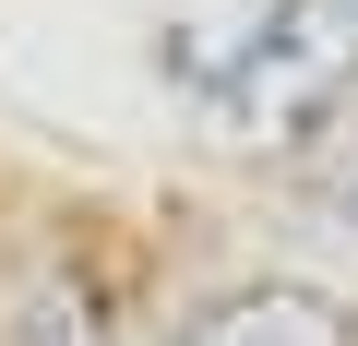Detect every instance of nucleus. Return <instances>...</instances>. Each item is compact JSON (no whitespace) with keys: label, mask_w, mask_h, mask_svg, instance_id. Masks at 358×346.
Wrapping results in <instances>:
<instances>
[{"label":"nucleus","mask_w":358,"mask_h":346,"mask_svg":"<svg viewBox=\"0 0 358 346\" xmlns=\"http://www.w3.org/2000/svg\"><path fill=\"white\" fill-rule=\"evenodd\" d=\"M346 84H358V0H263L215 72V120L239 143H287V131H322Z\"/></svg>","instance_id":"f257e3e1"},{"label":"nucleus","mask_w":358,"mask_h":346,"mask_svg":"<svg viewBox=\"0 0 358 346\" xmlns=\"http://www.w3.org/2000/svg\"><path fill=\"white\" fill-rule=\"evenodd\" d=\"M179 346H346V310H334L322 287H239V298H215Z\"/></svg>","instance_id":"f03ea898"},{"label":"nucleus","mask_w":358,"mask_h":346,"mask_svg":"<svg viewBox=\"0 0 358 346\" xmlns=\"http://www.w3.org/2000/svg\"><path fill=\"white\" fill-rule=\"evenodd\" d=\"M13 346H108V310L72 263H24L13 287Z\"/></svg>","instance_id":"7ed1b4c3"},{"label":"nucleus","mask_w":358,"mask_h":346,"mask_svg":"<svg viewBox=\"0 0 358 346\" xmlns=\"http://www.w3.org/2000/svg\"><path fill=\"white\" fill-rule=\"evenodd\" d=\"M322 215L358 239V120H346V131H334V155H322Z\"/></svg>","instance_id":"20e7f679"}]
</instances>
